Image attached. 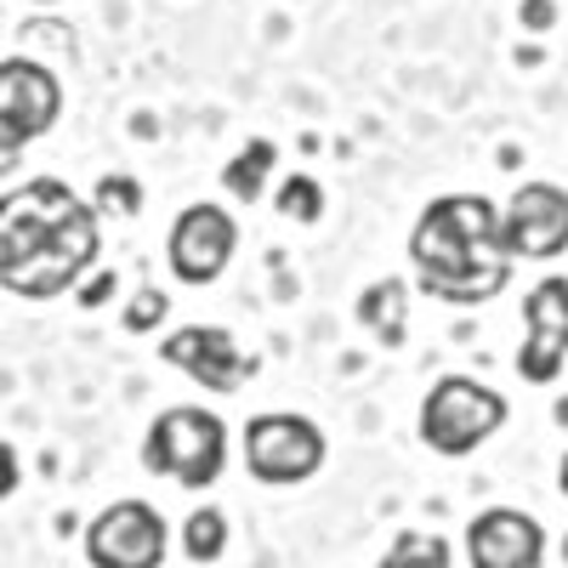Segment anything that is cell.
<instances>
[{"mask_svg":"<svg viewBox=\"0 0 568 568\" xmlns=\"http://www.w3.org/2000/svg\"><path fill=\"white\" fill-rule=\"evenodd\" d=\"M103 256L98 211L69 182L34 176L0 194V291L23 302H52L85 278Z\"/></svg>","mask_w":568,"mask_h":568,"instance_id":"cell-1","label":"cell"},{"mask_svg":"<svg viewBox=\"0 0 568 568\" xmlns=\"http://www.w3.org/2000/svg\"><path fill=\"white\" fill-rule=\"evenodd\" d=\"M415 284L438 302L478 307L511 284V256L500 251V211L484 194H444L409 227Z\"/></svg>","mask_w":568,"mask_h":568,"instance_id":"cell-2","label":"cell"},{"mask_svg":"<svg viewBox=\"0 0 568 568\" xmlns=\"http://www.w3.org/2000/svg\"><path fill=\"white\" fill-rule=\"evenodd\" d=\"M142 466H149L154 478L182 484V489H211L227 466L222 415H211L200 404H176V409L154 415L149 438H142Z\"/></svg>","mask_w":568,"mask_h":568,"instance_id":"cell-3","label":"cell"},{"mask_svg":"<svg viewBox=\"0 0 568 568\" xmlns=\"http://www.w3.org/2000/svg\"><path fill=\"white\" fill-rule=\"evenodd\" d=\"M506 398L484 382H471V375H444V382H433V393L420 398V444L433 449V455H471V449H484L500 426H506Z\"/></svg>","mask_w":568,"mask_h":568,"instance_id":"cell-4","label":"cell"},{"mask_svg":"<svg viewBox=\"0 0 568 568\" xmlns=\"http://www.w3.org/2000/svg\"><path fill=\"white\" fill-rule=\"evenodd\" d=\"M324 455H329V444L307 415L278 409V415H251L245 420V466H251L256 484H273V489L307 484V478H318Z\"/></svg>","mask_w":568,"mask_h":568,"instance_id":"cell-5","label":"cell"},{"mask_svg":"<svg viewBox=\"0 0 568 568\" xmlns=\"http://www.w3.org/2000/svg\"><path fill=\"white\" fill-rule=\"evenodd\" d=\"M165 551H171V529L149 500H114L85 529L91 568H160Z\"/></svg>","mask_w":568,"mask_h":568,"instance_id":"cell-6","label":"cell"},{"mask_svg":"<svg viewBox=\"0 0 568 568\" xmlns=\"http://www.w3.org/2000/svg\"><path fill=\"white\" fill-rule=\"evenodd\" d=\"M500 251L511 262H551L568 251V187L524 182L500 211Z\"/></svg>","mask_w":568,"mask_h":568,"instance_id":"cell-7","label":"cell"},{"mask_svg":"<svg viewBox=\"0 0 568 568\" xmlns=\"http://www.w3.org/2000/svg\"><path fill=\"white\" fill-rule=\"evenodd\" d=\"M233 251H240V222L211 200L187 205L171 222V240H165V262L182 284H216L227 273Z\"/></svg>","mask_w":568,"mask_h":568,"instance_id":"cell-8","label":"cell"},{"mask_svg":"<svg viewBox=\"0 0 568 568\" xmlns=\"http://www.w3.org/2000/svg\"><path fill=\"white\" fill-rule=\"evenodd\" d=\"M568 364V278H540L524 296V347L517 375L529 387H551Z\"/></svg>","mask_w":568,"mask_h":568,"instance_id":"cell-9","label":"cell"},{"mask_svg":"<svg viewBox=\"0 0 568 568\" xmlns=\"http://www.w3.org/2000/svg\"><path fill=\"white\" fill-rule=\"evenodd\" d=\"M63 120V85L58 74L34 58L0 63V131L12 142H34Z\"/></svg>","mask_w":568,"mask_h":568,"instance_id":"cell-10","label":"cell"},{"mask_svg":"<svg viewBox=\"0 0 568 568\" xmlns=\"http://www.w3.org/2000/svg\"><path fill=\"white\" fill-rule=\"evenodd\" d=\"M160 358L176 364L182 375H194L205 393L245 387V375L256 369V364L240 353V342H233L227 329H216V324H182V329H171V336L160 342Z\"/></svg>","mask_w":568,"mask_h":568,"instance_id":"cell-11","label":"cell"},{"mask_svg":"<svg viewBox=\"0 0 568 568\" xmlns=\"http://www.w3.org/2000/svg\"><path fill=\"white\" fill-rule=\"evenodd\" d=\"M546 529L517 506H489L466 524V562L471 568H540Z\"/></svg>","mask_w":568,"mask_h":568,"instance_id":"cell-12","label":"cell"},{"mask_svg":"<svg viewBox=\"0 0 568 568\" xmlns=\"http://www.w3.org/2000/svg\"><path fill=\"white\" fill-rule=\"evenodd\" d=\"M404 307H409V284L404 278H375L358 296V324L369 329L382 347H404Z\"/></svg>","mask_w":568,"mask_h":568,"instance_id":"cell-13","label":"cell"},{"mask_svg":"<svg viewBox=\"0 0 568 568\" xmlns=\"http://www.w3.org/2000/svg\"><path fill=\"white\" fill-rule=\"evenodd\" d=\"M273 160H278V149L273 142H245L240 154L227 160V171H222V187H233V200H262V187H267V171H273Z\"/></svg>","mask_w":568,"mask_h":568,"instance_id":"cell-14","label":"cell"},{"mask_svg":"<svg viewBox=\"0 0 568 568\" xmlns=\"http://www.w3.org/2000/svg\"><path fill=\"white\" fill-rule=\"evenodd\" d=\"M382 568H455V551H449V540H444V535L404 529V535L387 546Z\"/></svg>","mask_w":568,"mask_h":568,"instance_id":"cell-15","label":"cell"},{"mask_svg":"<svg viewBox=\"0 0 568 568\" xmlns=\"http://www.w3.org/2000/svg\"><path fill=\"white\" fill-rule=\"evenodd\" d=\"M182 551L194 557V562H216V557L227 551V511L200 506V511L182 524Z\"/></svg>","mask_w":568,"mask_h":568,"instance_id":"cell-16","label":"cell"},{"mask_svg":"<svg viewBox=\"0 0 568 568\" xmlns=\"http://www.w3.org/2000/svg\"><path fill=\"white\" fill-rule=\"evenodd\" d=\"M273 205H278V216H291V222H318L324 216V187L313 176H291L273 194Z\"/></svg>","mask_w":568,"mask_h":568,"instance_id":"cell-17","label":"cell"},{"mask_svg":"<svg viewBox=\"0 0 568 568\" xmlns=\"http://www.w3.org/2000/svg\"><path fill=\"white\" fill-rule=\"evenodd\" d=\"M98 205L103 211H120V216H136L142 211V187L131 176H103L98 182Z\"/></svg>","mask_w":568,"mask_h":568,"instance_id":"cell-18","label":"cell"},{"mask_svg":"<svg viewBox=\"0 0 568 568\" xmlns=\"http://www.w3.org/2000/svg\"><path fill=\"white\" fill-rule=\"evenodd\" d=\"M165 318V291H136L131 307H125V329L131 336H142V329H154Z\"/></svg>","mask_w":568,"mask_h":568,"instance_id":"cell-19","label":"cell"},{"mask_svg":"<svg viewBox=\"0 0 568 568\" xmlns=\"http://www.w3.org/2000/svg\"><path fill=\"white\" fill-rule=\"evenodd\" d=\"M12 489H18V449L0 444V500H7Z\"/></svg>","mask_w":568,"mask_h":568,"instance_id":"cell-20","label":"cell"},{"mask_svg":"<svg viewBox=\"0 0 568 568\" xmlns=\"http://www.w3.org/2000/svg\"><path fill=\"white\" fill-rule=\"evenodd\" d=\"M18 165H23V142H12L7 131H0V182H7Z\"/></svg>","mask_w":568,"mask_h":568,"instance_id":"cell-21","label":"cell"},{"mask_svg":"<svg viewBox=\"0 0 568 568\" xmlns=\"http://www.w3.org/2000/svg\"><path fill=\"white\" fill-rule=\"evenodd\" d=\"M109 296H114V273H98V284H85V291H80L85 307H98V302H109Z\"/></svg>","mask_w":568,"mask_h":568,"instance_id":"cell-22","label":"cell"},{"mask_svg":"<svg viewBox=\"0 0 568 568\" xmlns=\"http://www.w3.org/2000/svg\"><path fill=\"white\" fill-rule=\"evenodd\" d=\"M557 489H562V500H568V455H562V466H557Z\"/></svg>","mask_w":568,"mask_h":568,"instance_id":"cell-23","label":"cell"},{"mask_svg":"<svg viewBox=\"0 0 568 568\" xmlns=\"http://www.w3.org/2000/svg\"><path fill=\"white\" fill-rule=\"evenodd\" d=\"M562 562H568V535H562Z\"/></svg>","mask_w":568,"mask_h":568,"instance_id":"cell-24","label":"cell"},{"mask_svg":"<svg viewBox=\"0 0 568 568\" xmlns=\"http://www.w3.org/2000/svg\"><path fill=\"white\" fill-rule=\"evenodd\" d=\"M40 7H52V0H40Z\"/></svg>","mask_w":568,"mask_h":568,"instance_id":"cell-25","label":"cell"}]
</instances>
